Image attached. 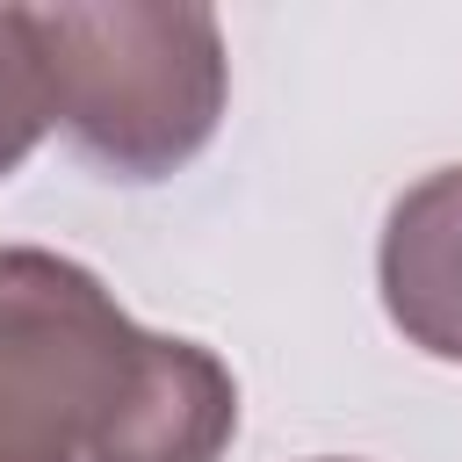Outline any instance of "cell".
I'll return each instance as SVG.
<instances>
[{
  "label": "cell",
  "instance_id": "6da1fadb",
  "mask_svg": "<svg viewBox=\"0 0 462 462\" xmlns=\"http://www.w3.org/2000/svg\"><path fill=\"white\" fill-rule=\"evenodd\" d=\"M231 368L144 332L79 260L0 245V462H217Z\"/></svg>",
  "mask_w": 462,
  "mask_h": 462
},
{
  "label": "cell",
  "instance_id": "7a4b0ae2",
  "mask_svg": "<svg viewBox=\"0 0 462 462\" xmlns=\"http://www.w3.org/2000/svg\"><path fill=\"white\" fill-rule=\"evenodd\" d=\"M51 123L116 180L188 166L224 116V29L209 7H29Z\"/></svg>",
  "mask_w": 462,
  "mask_h": 462
},
{
  "label": "cell",
  "instance_id": "3957f363",
  "mask_svg": "<svg viewBox=\"0 0 462 462\" xmlns=\"http://www.w3.org/2000/svg\"><path fill=\"white\" fill-rule=\"evenodd\" d=\"M375 282L390 325L419 354L462 361V166H440L390 202Z\"/></svg>",
  "mask_w": 462,
  "mask_h": 462
},
{
  "label": "cell",
  "instance_id": "277c9868",
  "mask_svg": "<svg viewBox=\"0 0 462 462\" xmlns=\"http://www.w3.org/2000/svg\"><path fill=\"white\" fill-rule=\"evenodd\" d=\"M43 130H51V87L29 36V7H0V180L36 152Z\"/></svg>",
  "mask_w": 462,
  "mask_h": 462
},
{
  "label": "cell",
  "instance_id": "5b68a950",
  "mask_svg": "<svg viewBox=\"0 0 462 462\" xmlns=\"http://www.w3.org/2000/svg\"><path fill=\"white\" fill-rule=\"evenodd\" d=\"M318 462H354V455H318Z\"/></svg>",
  "mask_w": 462,
  "mask_h": 462
}]
</instances>
